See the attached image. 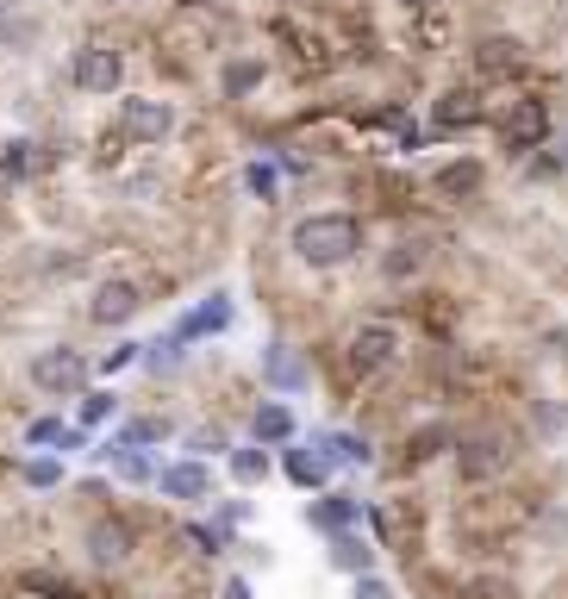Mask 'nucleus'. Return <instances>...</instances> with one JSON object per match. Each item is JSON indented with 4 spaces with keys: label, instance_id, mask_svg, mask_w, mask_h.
<instances>
[{
    "label": "nucleus",
    "instance_id": "nucleus-18",
    "mask_svg": "<svg viewBox=\"0 0 568 599\" xmlns=\"http://www.w3.org/2000/svg\"><path fill=\"white\" fill-rule=\"evenodd\" d=\"M481 181H488V169H481V163H475V156H456V163H444V169H437V200H475V193H481Z\"/></svg>",
    "mask_w": 568,
    "mask_h": 599
},
{
    "label": "nucleus",
    "instance_id": "nucleus-4",
    "mask_svg": "<svg viewBox=\"0 0 568 599\" xmlns=\"http://www.w3.org/2000/svg\"><path fill=\"white\" fill-rule=\"evenodd\" d=\"M369 519H375V537L388 543V550L419 556V531H425V506L419 500H381Z\"/></svg>",
    "mask_w": 568,
    "mask_h": 599
},
{
    "label": "nucleus",
    "instance_id": "nucleus-20",
    "mask_svg": "<svg viewBox=\"0 0 568 599\" xmlns=\"http://www.w3.org/2000/svg\"><path fill=\"white\" fill-rule=\"evenodd\" d=\"M263 76H269V63L263 57H232L225 63V76H219V88H225V100H250L256 88H263Z\"/></svg>",
    "mask_w": 568,
    "mask_h": 599
},
{
    "label": "nucleus",
    "instance_id": "nucleus-23",
    "mask_svg": "<svg viewBox=\"0 0 568 599\" xmlns=\"http://www.w3.org/2000/svg\"><path fill=\"white\" fill-rule=\"evenodd\" d=\"M263 368H269V381H275V387H288V393H300V387H307V363H300L288 344H269Z\"/></svg>",
    "mask_w": 568,
    "mask_h": 599
},
{
    "label": "nucleus",
    "instance_id": "nucleus-29",
    "mask_svg": "<svg viewBox=\"0 0 568 599\" xmlns=\"http://www.w3.org/2000/svg\"><path fill=\"white\" fill-rule=\"evenodd\" d=\"M32 38H38V25H32V20H20V13H13V7L0 0V44H13V51H25Z\"/></svg>",
    "mask_w": 568,
    "mask_h": 599
},
{
    "label": "nucleus",
    "instance_id": "nucleus-26",
    "mask_svg": "<svg viewBox=\"0 0 568 599\" xmlns=\"http://www.w3.org/2000/svg\"><path fill=\"white\" fill-rule=\"evenodd\" d=\"M100 456H107V463L119 468V481H157V463H151V456H144V450H100Z\"/></svg>",
    "mask_w": 568,
    "mask_h": 599
},
{
    "label": "nucleus",
    "instance_id": "nucleus-22",
    "mask_svg": "<svg viewBox=\"0 0 568 599\" xmlns=\"http://www.w3.org/2000/svg\"><path fill=\"white\" fill-rule=\"evenodd\" d=\"M25 444H32V450H81V444H88V431L63 425V419H38V425L25 431Z\"/></svg>",
    "mask_w": 568,
    "mask_h": 599
},
{
    "label": "nucleus",
    "instance_id": "nucleus-25",
    "mask_svg": "<svg viewBox=\"0 0 568 599\" xmlns=\"http://www.w3.org/2000/svg\"><path fill=\"white\" fill-rule=\"evenodd\" d=\"M113 412H119V393H113V387H88V393H81V407H76V425L94 431V425H107Z\"/></svg>",
    "mask_w": 568,
    "mask_h": 599
},
{
    "label": "nucleus",
    "instance_id": "nucleus-39",
    "mask_svg": "<svg viewBox=\"0 0 568 599\" xmlns=\"http://www.w3.org/2000/svg\"><path fill=\"white\" fill-rule=\"evenodd\" d=\"M400 7H412V13H419V7H432V0H400Z\"/></svg>",
    "mask_w": 568,
    "mask_h": 599
},
{
    "label": "nucleus",
    "instance_id": "nucleus-5",
    "mask_svg": "<svg viewBox=\"0 0 568 599\" xmlns=\"http://www.w3.org/2000/svg\"><path fill=\"white\" fill-rule=\"evenodd\" d=\"M393 363H400V331L388 319H369L350 337V375H388Z\"/></svg>",
    "mask_w": 568,
    "mask_h": 599
},
{
    "label": "nucleus",
    "instance_id": "nucleus-9",
    "mask_svg": "<svg viewBox=\"0 0 568 599\" xmlns=\"http://www.w3.org/2000/svg\"><path fill=\"white\" fill-rule=\"evenodd\" d=\"M232 319H237V307H232V293H207L188 319H181L169 337L176 344H200V337H219V331H232Z\"/></svg>",
    "mask_w": 568,
    "mask_h": 599
},
{
    "label": "nucleus",
    "instance_id": "nucleus-16",
    "mask_svg": "<svg viewBox=\"0 0 568 599\" xmlns=\"http://www.w3.org/2000/svg\"><path fill=\"white\" fill-rule=\"evenodd\" d=\"M481 119H488V107L475 100V88H450V95L437 100L432 125H437L444 137H450V132H469V125H481Z\"/></svg>",
    "mask_w": 568,
    "mask_h": 599
},
{
    "label": "nucleus",
    "instance_id": "nucleus-7",
    "mask_svg": "<svg viewBox=\"0 0 568 599\" xmlns=\"http://www.w3.org/2000/svg\"><path fill=\"white\" fill-rule=\"evenodd\" d=\"M119 125H125V137L132 144H163V137L176 132V107L169 100H119Z\"/></svg>",
    "mask_w": 568,
    "mask_h": 599
},
{
    "label": "nucleus",
    "instance_id": "nucleus-36",
    "mask_svg": "<svg viewBox=\"0 0 568 599\" xmlns=\"http://www.w3.org/2000/svg\"><path fill=\"white\" fill-rule=\"evenodd\" d=\"M463 594H469V599H512V587H506V580H488V575H481V580H469Z\"/></svg>",
    "mask_w": 568,
    "mask_h": 599
},
{
    "label": "nucleus",
    "instance_id": "nucleus-14",
    "mask_svg": "<svg viewBox=\"0 0 568 599\" xmlns=\"http://www.w3.org/2000/svg\"><path fill=\"white\" fill-rule=\"evenodd\" d=\"M325 562H332L337 575L356 580V575H369V568H375V543L363 537L356 524H350V531H332V537H325Z\"/></svg>",
    "mask_w": 568,
    "mask_h": 599
},
{
    "label": "nucleus",
    "instance_id": "nucleus-35",
    "mask_svg": "<svg viewBox=\"0 0 568 599\" xmlns=\"http://www.w3.org/2000/svg\"><path fill=\"white\" fill-rule=\"evenodd\" d=\"M132 363H137V344H113L100 356V375H119V368H132Z\"/></svg>",
    "mask_w": 568,
    "mask_h": 599
},
{
    "label": "nucleus",
    "instance_id": "nucleus-31",
    "mask_svg": "<svg viewBox=\"0 0 568 599\" xmlns=\"http://www.w3.org/2000/svg\"><path fill=\"white\" fill-rule=\"evenodd\" d=\"M57 481H63L57 456H32V463H25V487H57Z\"/></svg>",
    "mask_w": 568,
    "mask_h": 599
},
{
    "label": "nucleus",
    "instance_id": "nucleus-40",
    "mask_svg": "<svg viewBox=\"0 0 568 599\" xmlns=\"http://www.w3.org/2000/svg\"><path fill=\"white\" fill-rule=\"evenodd\" d=\"M563 169H568V151H563Z\"/></svg>",
    "mask_w": 568,
    "mask_h": 599
},
{
    "label": "nucleus",
    "instance_id": "nucleus-19",
    "mask_svg": "<svg viewBox=\"0 0 568 599\" xmlns=\"http://www.w3.org/2000/svg\"><path fill=\"white\" fill-rule=\"evenodd\" d=\"M88 556L94 562H125L132 556V524H119V519H100V524H88Z\"/></svg>",
    "mask_w": 568,
    "mask_h": 599
},
{
    "label": "nucleus",
    "instance_id": "nucleus-17",
    "mask_svg": "<svg viewBox=\"0 0 568 599\" xmlns=\"http://www.w3.org/2000/svg\"><path fill=\"white\" fill-rule=\"evenodd\" d=\"M250 437L269 444V450L294 444V407H288V400H263V407L250 412Z\"/></svg>",
    "mask_w": 568,
    "mask_h": 599
},
{
    "label": "nucleus",
    "instance_id": "nucleus-2",
    "mask_svg": "<svg viewBox=\"0 0 568 599\" xmlns=\"http://www.w3.org/2000/svg\"><path fill=\"white\" fill-rule=\"evenodd\" d=\"M512 456L519 450L500 437V431H469V437H456V475L469 487H488V481H500L512 468Z\"/></svg>",
    "mask_w": 568,
    "mask_h": 599
},
{
    "label": "nucleus",
    "instance_id": "nucleus-3",
    "mask_svg": "<svg viewBox=\"0 0 568 599\" xmlns=\"http://www.w3.org/2000/svg\"><path fill=\"white\" fill-rule=\"evenodd\" d=\"M32 387L38 393H57V400H69V393H88V356L69 344H51L32 356Z\"/></svg>",
    "mask_w": 568,
    "mask_h": 599
},
{
    "label": "nucleus",
    "instance_id": "nucleus-8",
    "mask_svg": "<svg viewBox=\"0 0 568 599\" xmlns=\"http://www.w3.org/2000/svg\"><path fill=\"white\" fill-rule=\"evenodd\" d=\"M157 487H163V500L200 506V500H213V468L200 463V456H181V463L157 468Z\"/></svg>",
    "mask_w": 568,
    "mask_h": 599
},
{
    "label": "nucleus",
    "instance_id": "nucleus-11",
    "mask_svg": "<svg viewBox=\"0 0 568 599\" xmlns=\"http://www.w3.org/2000/svg\"><path fill=\"white\" fill-rule=\"evenodd\" d=\"M137 307H144L137 281H100V288H94V300H88V319L113 331V325H132V319H137Z\"/></svg>",
    "mask_w": 568,
    "mask_h": 599
},
{
    "label": "nucleus",
    "instance_id": "nucleus-12",
    "mask_svg": "<svg viewBox=\"0 0 568 599\" xmlns=\"http://www.w3.org/2000/svg\"><path fill=\"white\" fill-rule=\"evenodd\" d=\"M500 137H506V151H537L549 137V107L544 100H519V107L500 119Z\"/></svg>",
    "mask_w": 568,
    "mask_h": 599
},
{
    "label": "nucleus",
    "instance_id": "nucleus-21",
    "mask_svg": "<svg viewBox=\"0 0 568 599\" xmlns=\"http://www.w3.org/2000/svg\"><path fill=\"white\" fill-rule=\"evenodd\" d=\"M275 456H269V444H244V450H232V481L237 487H263L275 475Z\"/></svg>",
    "mask_w": 568,
    "mask_h": 599
},
{
    "label": "nucleus",
    "instance_id": "nucleus-15",
    "mask_svg": "<svg viewBox=\"0 0 568 599\" xmlns=\"http://www.w3.org/2000/svg\"><path fill=\"white\" fill-rule=\"evenodd\" d=\"M475 76H525V51H519V38H481L475 44Z\"/></svg>",
    "mask_w": 568,
    "mask_h": 599
},
{
    "label": "nucleus",
    "instance_id": "nucleus-10",
    "mask_svg": "<svg viewBox=\"0 0 568 599\" xmlns=\"http://www.w3.org/2000/svg\"><path fill=\"white\" fill-rule=\"evenodd\" d=\"M275 463H281V475L294 487H307V493H325V481H332V456L319 444H281Z\"/></svg>",
    "mask_w": 568,
    "mask_h": 599
},
{
    "label": "nucleus",
    "instance_id": "nucleus-38",
    "mask_svg": "<svg viewBox=\"0 0 568 599\" xmlns=\"http://www.w3.org/2000/svg\"><path fill=\"white\" fill-rule=\"evenodd\" d=\"M219 599H250V580H244V575H232V580H225V594H219Z\"/></svg>",
    "mask_w": 568,
    "mask_h": 599
},
{
    "label": "nucleus",
    "instance_id": "nucleus-1",
    "mask_svg": "<svg viewBox=\"0 0 568 599\" xmlns=\"http://www.w3.org/2000/svg\"><path fill=\"white\" fill-rule=\"evenodd\" d=\"M363 251V219L356 213H307L294 225V256L307 269H344Z\"/></svg>",
    "mask_w": 568,
    "mask_h": 599
},
{
    "label": "nucleus",
    "instance_id": "nucleus-37",
    "mask_svg": "<svg viewBox=\"0 0 568 599\" xmlns=\"http://www.w3.org/2000/svg\"><path fill=\"white\" fill-rule=\"evenodd\" d=\"M188 444H194V450H225V437H219V431H194Z\"/></svg>",
    "mask_w": 568,
    "mask_h": 599
},
{
    "label": "nucleus",
    "instance_id": "nucleus-30",
    "mask_svg": "<svg viewBox=\"0 0 568 599\" xmlns=\"http://www.w3.org/2000/svg\"><path fill=\"white\" fill-rule=\"evenodd\" d=\"M244 188H250L256 200H275V193H281V175H275L269 163H250V169H244Z\"/></svg>",
    "mask_w": 568,
    "mask_h": 599
},
{
    "label": "nucleus",
    "instance_id": "nucleus-27",
    "mask_svg": "<svg viewBox=\"0 0 568 599\" xmlns=\"http://www.w3.org/2000/svg\"><path fill=\"white\" fill-rule=\"evenodd\" d=\"M163 437H169V419H137L113 437V450H144V444H163Z\"/></svg>",
    "mask_w": 568,
    "mask_h": 599
},
{
    "label": "nucleus",
    "instance_id": "nucleus-33",
    "mask_svg": "<svg viewBox=\"0 0 568 599\" xmlns=\"http://www.w3.org/2000/svg\"><path fill=\"white\" fill-rule=\"evenodd\" d=\"M381 269H388V275H412V269H425V244H406V251H400V256H388Z\"/></svg>",
    "mask_w": 568,
    "mask_h": 599
},
{
    "label": "nucleus",
    "instance_id": "nucleus-13",
    "mask_svg": "<svg viewBox=\"0 0 568 599\" xmlns=\"http://www.w3.org/2000/svg\"><path fill=\"white\" fill-rule=\"evenodd\" d=\"M307 524H313L319 537H332V531H350V524H363V500L356 493H319L313 506H307Z\"/></svg>",
    "mask_w": 568,
    "mask_h": 599
},
{
    "label": "nucleus",
    "instance_id": "nucleus-32",
    "mask_svg": "<svg viewBox=\"0 0 568 599\" xmlns=\"http://www.w3.org/2000/svg\"><path fill=\"white\" fill-rule=\"evenodd\" d=\"M188 543H194L200 556H219V550H225V531H213V524H188Z\"/></svg>",
    "mask_w": 568,
    "mask_h": 599
},
{
    "label": "nucleus",
    "instance_id": "nucleus-34",
    "mask_svg": "<svg viewBox=\"0 0 568 599\" xmlns=\"http://www.w3.org/2000/svg\"><path fill=\"white\" fill-rule=\"evenodd\" d=\"M356 599H400V594H393V580H381L369 568V575H356Z\"/></svg>",
    "mask_w": 568,
    "mask_h": 599
},
{
    "label": "nucleus",
    "instance_id": "nucleus-28",
    "mask_svg": "<svg viewBox=\"0 0 568 599\" xmlns=\"http://www.w3.org/2000/svg\"><path fill=\"white\" fill-rule=\"evenodd\" d=\"M38 144H25V137H13V144H7V151H0V175H7V181H25V175H32V163H38Z\"/></svg>",
    "mask_w": 568,
    "mask_h": 599
},
{
    "label": "nucleus",
    "instance_id": "nucleus-24",
    "mask_svg": "<svg viewBox=\"0 0 568 599\" xmlns=\"http://www.w3.org/2000/svg\"><path fill=\"white\" fill-rule=\"evenodd\" d=\"M319 450L332 456V463H356V468H369L375 463V450L356 437V431H319Z\"/></svg>",
    "mask_w": 568,
    "mask_h": 599
},
{
    "label": "nucleus",
    "instance_id": "nucleus-6",
    "mask_svg": "<svg viewBox=\"0 0 568 599\" xmlns=\"http://www.w3.org/2000/svg\"><path fill=\"white\" fill-rule=\"evenodd\" d=\"M69 76H76L81 95H119V81H125V57H119L113 44H81Z\"/></svg>",
    "mask_w": 568,
    "mask_h": 599
}]
</instances>
